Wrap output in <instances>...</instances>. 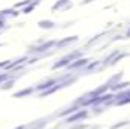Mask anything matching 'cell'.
I'll return each mask as SVG.
<instances>
[{"label":"cell","instance_id":"cell-4","mask_svg":"<svg viewBox=\"0 0 130 129\" xmlns=\"http://www.w3.org/2000/svg\"><path fill=\"white\" fill-rule=\"evenodd\" d=\"M17 129H24V128H23V126H18V128H17Z\"/></svg>","mask_w":130,"mask_h":129},{"label":"cell","instance_id":"cell-3","mask_svg":"<svg viewBox=\"0 0 130 129\" xmlns=\"http://www.w3.org/2000/svg\"><path fill=\"white\" fill-rule=\"evenodd\" d=\"M124 125H127V122H123V123H118V125H115L112 129H118V128H121V126H124Z\"/></svg>","mask_w":130,"mask_h":129},{"label":"cell","instance_id":"cell-1","mask_svg":"<svg viewBox=\"0 0 130 129\" xmlns=\"http://www.w3.org/2000/svg\"><path fill=\"white\" fill-rule=\"evenodd\" d=\"M86 117V111H80V112H77V114H74V115H71V117H68V123H73V122H79V120H82V119H85Z\"/></svg>","mask_w":130,"mask_h":129},{"label":"cell","instance_id":"cell-2","mask_svg":"<svg viewBox=\"0 0 130 129\" xmlns=\"http://www.w3.org/2000/svg\"><path fill=\"white\" fill-rule=\"evenodd\" d=\"M41 26H42V28H52L53 23H52V21H41Z\"/></svg>","mask_w":130,"mask_h":129}]
</instances>
